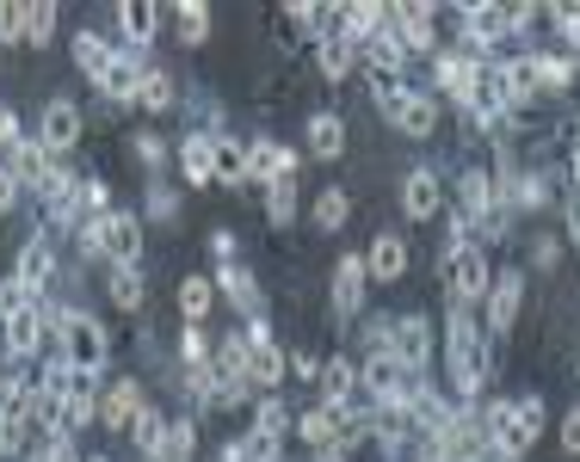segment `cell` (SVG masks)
<instances>
[{
  "instance_id": "cell-1",
  "label": "cell",
  "mask_w": 580,
  "mask_h": 462,
  "mask_svg": "<svg viewBox=\"0 0 580 462\" xmlns=\"http://www.w3.org/2000/svg\"><path fill=\"white\" fill-rule=\"evenodd\" d=\"M80 246L111 265H142V222L130 210H106L80 222Z\"/></svg>"
},
{
  "instance_id": "cell-2",
  "label": "cell",
  "mask_w": 580,
  "mask_h": 462,
  "mask_svg": "<svg viewBox=\"0 0 580 462\" xmlns=\"http://www.w3.org/2000/svg\"><path fill=\"white\" fill-rule=\"evenodd\" d=\"M488 333L475 327L470 308H451V383L457 395H475V388L488 383Z\"/></svg>"
},
{
  "instance_id": "cell-3",
  "label": "cell",
  "mask_w": 580,
  "mask_h": 462,
  "mask_svg": "<svg viewBox=\"0 0 580 462\" xmlns=\"http://www.w3.org/2000/svg\"><path fill=\"white\" fill-rule=\"evenodd\" d=\"M80 136H87V118H80V106L68 99V92H56V99L37 111V142H44V148L63 161L68 148H80Z\"/></svg>"
},
{
  "instance_id": "cell-4",
  "label": "cell",
  "mask_w": 580,
  "mask_h": 462,
  "mask_svg": "<svg viewBox=\"0 0 580 462\" xmlns=\"http://www.w3.org/2000/svg\"><path fill=\"white\" fill-rule=\"evenodd\" d=\"M488 246H457L451 260H445V296L457 308H470L475 296H488Z\"/></svg>"
},
{
  "instance_id": "cell-5",
  "label": "cell",
  "mask_w": 580,
  "mask_h": 462,
  "mask_svg": "<svg viewBox=\"0 0 580 462\" xmlns=\"http://www.w3.org/2000/svg\"><path fill=\"white\" fill-rule=\"evenodd\" d=\"M37 339H44V308H37V302L13 308V315H0V352L13 358V364L37 358Z\"/></svg>"
},
{
  "instance_id": "cell-6",
  "label": "cell",
  "mask_w": 580,
  "mask_h": 462,
  "mask_svg": "<svg viewBox=\"0 0 580 462\" xmlns=\"http://www.w3.org/2000/svg\"><path fill=\"white\" fill-rule=\"evenodd\" d=\"M364 260L359 253H340V265H333V277H328V302H333V321H346V315H359L364 308Z\"/></svg>"
},
{
  "instance_id": "cell-7",
  "label": "cell",
  "mask_w": 580,
  "mask_h": 462,
  "mask_svg": "<svg viewBox=\"0 0 580 462\" xmlns=\"http://www.w3.org/2000/svg\"><path fill=\"white\" fill-rule=\"evenodd\" d=\"M525 308V272H494V296H488V333L506 339Z\"/></svg>"
},
{
  "instance_id": "cell-8",
  "label": "cell",
  "mask_w": 580,
  "mask_h": 462,
  "mask_svg": "<svg viewBox=\"0 0 580 462\" xmlns=\"http://www.w3.org/2000/svg\"><path fill=\"white\" fill-rule=\"evenodd\" d=\"M346 142H352V130H346L340 111H309V123H303V148H309V161H340Z\"/></svg>"
},
{
  "instance_id": "cell-9",
  "label": "cell",
  "mask_w": 580,
  "mask_h": 462,
  "mask_svg": "<svg viewBox=\"0 0 580 462\" xmlns=\"http://www.w3.org/2000/svg\"><path fill=\"white\" fill-rule=\"evenodd\" d=\"M390 352L402 358V370H426L433 364V321L426 315H402L390 333Z\"/></svg>"
},
{
  "instance_id": "cell-10",
  "label": "cell",
  "mask_w": 580,
  "mask_h": 462,
  "mask_svg": "<svg viewBox=\"0 0 580 462\" xmlns=\"http://www.w3.org/2000/svg\"><path fill=\"white\" fill-rule=\"evenodd\" d=\"M248 179H266V185L297 179V154L284 148L278 136H253L248 142Z\"/></svg>"
},
{
  "instance_id": "cell-11",
  "label": "cell",
  "mask_w": 580,
  "mask_h": 462,
  "mask_svg": "<svg viewBox=\"0 0 580 462\" xmlns=\"http://www.w3.org/2000/svg\"><path fill=\"white\" fill-rule=\"evenodd\" d=\"M13 277L25 284L32 296H44V284L56 277V241L50 234H32V241L19 246V265H13Z\"/></svg>"
},
{
  "instance_id": "cell-12",
  "label": "cell",
  "mask_w": 580,
  "mask_h": 462,
  "mask_svg": "<svg viewBox=\"0 0 580 462\" xmlns=\"http://www.w3.org/2000/svg\"><path fill=\"white\" fill-rule=\"evenodd\" d=\"M445 204V185H439V167H414L408 179H402V210L414 216V222H433Z\"/></svg>"
},
{
  "instance_id": "cell-13",
  "label": "cell",
  "mask_w": 580,
  "mask_h": 462,
  "mask_svg": "<svg viewBox=\"0 0 580 462\" xmlns=\"http://www.w3.org/2000/svg\"><path fill=\"white\" fill-rule=\"evenodd\" d=\"M99 92H106L111 106H136V92H142V50H118V62L99 75Z\"/></svg>"
},
{
  "instance_id": "cell-14",
  "label": "cell",
  "mask_w": 580,
  "mask_h": 462,
  "mask_svg": "<svg viewBox=\"0 0 580 462\" xmlns=\"http://www.w3.org/2000/svg\"><path fill=\"white\" fill-rule=\"evenodd\" d=\"M364 272L383 277V284H395V277L408 272V241H402V234H390V229H376L371 246H364Z\"/></svg>"
},
{
  "instance_id": "cell-15",
  "label": "cell",
  "mask_w": 580,
  "mask_h": 462,
  "mask_svg": "<svg viewBox=\"0 0 580 462\" xmlns=\"http://www.w3.org/2000/svg\"><path fill=\"white\" fill-rule=\"evenodd\" d=\"M161 31V7H149V0H118V37H124V50H149Z\"/></svg>"
},
{
  "instance_id": "cell-16",
  "label": "cell",
  "mask_w": 580,
  "mask_h": 462,
  "mask_svg": "<svg viewBox=\"0 0 580 462\" xmlns=\"http://www.w3.org/2000/svg\"><path fill=\"white\" fill-rule=\"evenodd\" d=\"M390 123L402 130V136L426 142L433 130H439V99H433V92H402V106H395Z\"/></svg>"
},
{
  "instance_id": "cell-17",
  "label": "cell",
  "mask_w": 580,
  "mask_h": 462,
  "mask_svg": "<svg viewBox=\"0 0 580 462\" xmlns=\"http://www.w3.org/2000/svg\"><path fill=\"white\" fill-rule=\"evenodd\" d=\"M106 296H111V308L142 315V302H149V272H142V265H111L106 272Z\"/></svg>"
},
{
  "instance_id": "cell-18",
  "label": "cell",
  "mask_w": 580,
  "mask_h": 462,
  "mask_svg": "<svg viewBox=\"0 0 580 462\" xmlns=\"http://www.w3.org/2000/svg\"><path fill=\"white\" fill-rule=\"evenodd\" d=\"M111 62H118V50H111L94 25H80V31H75V68H80V75H87V80L99 87V75H106Z\"/></svg>"
},
{
  "instance_id": "cell-19",
  "label": "cell",
  "mask_w": 580,
  "mask_h": 462,
  "mask_svg": "<svg viewBox=\"0 0 580 462\" xmlns=\"http://www.w3.org/2000/svg\"><path fill=\"white\" fill-rule=\"evenodd\" d=\"M142 400H149V395H142V383H136V376H124V383L106 388V400H99V419H106V426H130V419L142 414Z\"/></svg>"
},
{
  "instance_id": "cell-20",
  "label": "cell",
  "mask_w": 580,
  "mask_h": 462,
  "mask_svg": "<svg viewBox=\"0 0 580 462\" xmlns=\"http://www.w3.org/2000/svg\"><path fill=\"white\" fill-rule=\"evenodd\" d=\"M340 431H346V414H333V407H315V414L297 419V438L309 450H340Z\"/></svg>"
},
{
  "instance_id": "cell-21",
  "label": "cell",
  "mask_w": 580,
  "mask_h": 462,
  "mask_svg": "<svg viewBox=\"0 0 580 462\" xmlns=\"http://www.w3.org/2000/svg\"><path fill=\"white\" fill-rule=\"evenodd\" d=\"M173 302H179V315H186V327H205L210 302H217V284L191 272V277H179V290H173Z\"/></svg>"
},
{
  "instance_id": "cell-22",
  "label": "cell",
  "mask_w": 580,
  "mask_h": 462,
  "mask_svg": "<svg viewBox=\"0 0 580 462\" xmlns=\"http://www.w3.org/2000/svg\"><path fill=\"white\" fill-rule=\"evenodd\" d=\"M222 462H284V438H266V431H241L222 444Z\"/></svg>"
},
{
  "instance_id": "cell-23",
  "label": "cell",
  "mask_w": 580,
  "mask_h": 462,
  "mask_svg": "<svg viewBox=\"0 0 580 462\" xmlns=\"http://www.w3.org/2000/svg\"><path fill=\"white\" fill-rule=\"evenodd\" d=\"M210 173H217V185H241L248 179V148L236 136H210Z\"/></svg>"
},
{
  "instance_id": "cell-24",
  "label": "cell",
  "mask_w": 580,
  "mask_h": 462,
  "mask_svg": "<svg viewBox=\"0 0 580 462\" xmlns=\"http://www.w3.org/2000/svg\"><path fill=\"white\" fill-rule=\"evenodd\" d=\"M173 37H179L186 50L205 44V37H210V7H205V0H179V7H173Z\"/></svg>"
},
{
  "instance_id": "cell-25",
  "label": "cell",
  "mask_w": 580,
  "mask_h": 462,
  "mask_svg": "<svg viewBox=\"0 0 580 462\" xmlns=\"http://www.w3.org/2000/svg\"><path fill=\"white\" fill-rule=\"evenodd\" d=\"M217 284H222V296H229V302H236L241 315H260V284H253V272H248V265H236V260H229V265H222V277H217Z\"/></svg>"
},
{
  "instance_id": "cell-26",
  "label": "cell",
  "mask_w": 580,
  "mask_h": 462,
  "mask_svg": "<svg viewBox=\"0 0 580 462\" xmlns=\"http://www.w3.org/2000/svg\"><path fill=\"white\" fill-rule=\"evenodd\" d=\"M130 444H136L142 457H161V444H167V419L155 414V400H142V414L130 419Z\"/></svg>"
},
{
  "instance_id": "cell-27",
  "label": "cell",
  "mask_w": 580,
  "mask_h": 462,
  "mask_svg": "<svg viewBox=\"0 0 580 462\" xmlns=\"http://www.w3.org/2000/svg\"><path fill=\"white\" fill-rule=\"evenodd\" d=\"M142 111H173L179 106V87H173L167 68H142V92H136Z\"/></svg>"
},
{
  "instance_id": "cell-28",
  "label": "cell",
  "mask_w": 580,
  "mask_h": 462,
  "mask_svg": "<svg viewBox=\"0 0 580 462\" xmlns=\"http://www.w3.org/2000/svg\"><path fill=\"white\" fill-rule=\"evenodd\" d=\"M284 370H291V358L278 352V339H272V345H248V383L272 388V383L284 376Z\"/></svg>"
},
{
  "instance_id": "cell-29",
  "label": "cell",
  "mask_w": 580,
  "mask_h": 462,
  "mask_svg": "<svg viewBox=\"0 0 580 462\" xmlns=\"http://www.w3.org/2000/svg\"><path fill=\"white\" fill-rule=\"evenodd\" d=\"M56 37V0H25V50H50Z\"/></svg>"
},
{
  "instance_id": "cell-30",
  "label": "cell",
  "mask_w": 580,
  "mask_h": 462,
  "mask_svg": "<svg viewBox=\"0 0 580 462\" xmlns=\"http://www.w3.org/2000/svg\"><path fill=\"white\" fill-rule=\"evenodd\" d=\"M315 229H346V216H352V191H346V185H328V191H321V198H315Z\"/></svg>"
},
{
  "instance_id": "cell-31",
  "label": "cell",
  "mask_w": 580,
  "mask_h": 462,
  "mask_svg": "<svg viewBox=\"0 0 580 462\" xmlns=\"http://www.w3.org/2000/svg\"><path fill=\"white\" fill-rule=\"evenodd\" d=\"M352 62H359V44H346V37H328V44L315 50L321 80H346V75H352Z\"/></svg>"
},
{
  "instance_id": "cell-32",
  "label": "cell",
  "mask_w": 580,
  "mask_h": 462,
  "mask_svg": "<svg viewBox=\"0 0 580 462\" xmlns=\"http://www.w3.org/2000/svg\"><path fill=\"white\" fill-rule=\"evenodd\" d=\"M297 222V179L266 185V229H291Z\"/></svg>"
},
{
  "instance_id": "cell-33",
  "label": "cell",
  "mask_w": 580,
  "mask_h": 462,
  "mask_svg": "<svg viewBox=\"0 0 580 462\" xmlns=\"http://www.w3.org/2000/svg\"><path fill=\"white\" fill-rule=\"evenodd\" d=\"M179 173H186L191 185L217 179V173H210V136H186V142H179Z\"/></svg>"
},
{
  "instance_id": "cell-34",
  "label": "cell",
  "mask_w": 580,
  "mask_h": 462,
  "mask_svg": "<svg viewBox=\"0 0 580 462\" xmlns=\"http://www.w3.org/2000/svg\"><path fill=\"white\" fill-rule=\"evenodd\" d=\"M253 431H266V438H291V407L278 395H266L253 407Z\"/></svg>"
},
{
  "instance_id": "cell-35",
  "label": "cell",
  "mask_w": 580,
  "mask_h": 462,
  "mask_svg": "<svg viewBox=\"0 0 580 462\" xmlns=\"http://www.w3.org/2000/svg\"><path fill=\"white\" fill-rule=\"evenodd\" d=\"M130 161H136L142 173H155L161 161H167V142H161V136H149V130H136V136H130Z\"/></svg>"
},
{
  "instance_id": "cell-36",
  "label": "cell",
  "mask_w": 580,
  "mask_h": 462,
  "mask_svg": "<svg viewBox=\"0 0 580 462\" xmlns=\"http://www.w3.org/2000/svg\"><path fill=\"white\" fill-rule=\"evenodd\" d=\"M0 44L7 50L25 44V0H0Z\"/></svg>"
},
{
  "instance_id": "cell-37",
  "label": "cell",
  "mask_w": 580,
  "mask_h": 462,
  "mask_svg": "<svg viewBox=\"0 0 580 462\" xmlns=\"http://www.w3.org/2000/svg\"><path fill=\"white\" fill-rule=\"evenodd\" d=\"M179 364H186V370L210 364V339H205V327H186V333H179Z\"/></svg>"
},
{
  "instance_id": "cell-38",
  "label": "cell",
  "mask_w": 580,
  "mask_h": 462,
  "mask_svg": "<svg viewBox=\"0 0 580 462\" xmlns=\"http://www.w3.org/2000/svg\"><path fill=\"white\" fill-rule=\"evenodd\" d=\"M513 414H518V426L537 438V431H544V414H549V407H544V395H513Z\"/></svg>"
},
{
  "instance_id": "cell-39",
  "label": "cell",
  "mask_w": 580,
  "mask_h": 462,
  "mask_svg": "<svg viewBox=\"0 0 580 462\" xmlns=\"http://www.w3.org/2000/svg\"><path fill=\"white\" fill-rule=\"evenodd\" d=\"M80 210H87V216H106L111 210V185L106 179H80Z\"/></svg>"
},
{
  "instance_id": "cell-40",
  "label": "cell",
  "mask_w": 580,
  "mask_h": 462,
  "mask_svg": "<svg viewBox=\"0 0 580 462\" xmlns=\"http://www.w3.org/2000/svg\"><path fill=\"white\" fill-rule=\"evenodd\" d=\"M149 216H155V222H173V216H179V198H173L167 185H155V191H149Z\"/></svg>"
},
{
  "instance_id": "cell-41",
  "label": "cell",
  "mask_w": 580,
  "mask_h": 462,
  "mask_svg": "<svg viewBox=\"0 0 580 462\" xmlns=\"http://www.w3.org/2000/svg\"><path fill=\"white\" fill-rule=\"evenodd\" d=\"M532 260H537V265H544V272H549V265L562 260V246L549 241V234H537V241H532Z\"/></svg>"
},
{
  "instance_id": "cell-42",
  "label": "cell",
  "mask_w": 580,
  "mask_h": 462,
  "mask_svg": "<svg viewBox=\"0 0 580 462\" xmlns=\"http://www.w3.org/2000/svg\"><path fill=\"white\" fill-rule=\"evenodd\" d=\"M19 191H25V185H19V173H13V167H0V210H13Z\"/></svg>"
},
{
  "instance_id": "cell-43",
  "label": "cell",
  "mask_w": 580,
  "mask_h": 462,
  "mask_svg": "<svg viewBox=\"0 0 580 462\" xmlns=\"http://www.w3.org/2000/svg\"><path fill=\"white\" fill-rule=\"evenodd\" d=\"M210 253H217L222 265L236 260V229H217V234H210Z\"/></svg>"
},
{
  "instance_id": "cell-44",
  "label": "cell",
  "mask_w": 580,
  "mask_h": 462,
  "mask_svg": "<svg viewBox=\"0 0 580 462\" xmlns=\"http://www.w3.org/2000/svg\"><path fill=\"white\" fill-rule=\"evenodd\" d=\"M13 142H19V111L0 106V148H13Z\"/></svg>"
},
{
  "instance_id": "cell-45",
  "label": "cell",
  "mask_w": 580,
  "mask_h": 462,
  "mask_svg": "<svg viewBox=\"0 0 580 462\" xmlns=\"http://www.w3.org/2000/svg\"><path fill=\"white\" fill-rule=\"evenodd\" d=\"M568 241H574V246H580V198H574V204H568Z\"/></svg>"
},
{
  "instance_id": "cell-46",
  "label": "cell",
  "mask_w": 580,
  "mask_h": 462,
  "mask_svg": "<svg viewBox=\"0 0 580 462\" xmlns=\"http://www.w3.org/2000/svg\"><path fill=\"white\" fill-rule=\"evenodd\" d=\"M574 136H580V111H574Z\"/></svg>"
},
{
  "instance_id": "cell-47",
  "label": "cell",
  "mask_w": 580,
  "mask_h": 462,
  "mask_svg": "<svg viewBox=\"0 0 580 462\" xmlns=\"http://www.w3.org/2000/svg\"><path fill=\"white\" fill-rule=\"evenodd\" d=\"M186 462H191V457H186Z\"/></svg>"
}]
</instances>
